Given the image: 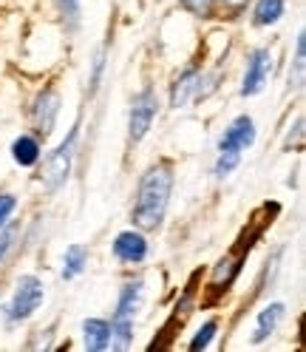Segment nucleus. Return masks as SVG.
<instances>
[{
	"label": "nucleus",
	"instance_id": "nucleus-1",
	"mask_svg": "<svg viewBox=\"0 0 306 352\" xmlns=\"http://www.w3.org/2000/svg\"><path fill=\"white\" fill-rule=\"evenodd\" d=\"M173 182H176V173H173V165L167 160L153 162L139 176L137 199H134V208H130V222H134V228H139L145 233L162 228L167 205H170Z\"/></svg>",
	"mask_w": 306,
	"mask_h": 352
},
{
	"label": "nucleus",
	"instance_id": "nucleus-2",
	"mask_svg": "<svg viewBox=\"0 0 306 352\" xmlns=\"http://www.w3.org/2000/svg\"><path fill=\"white\" fill-rule=\"evenodd\" d=\"M142 296H145V278H128L119 296H117V307L111 316V349L125 352L134 346V324H137V313L142 307Z\"/></svg>",
	"mask_w": 306,
	"mask_h": 352
},
{
	"label": "nucleus",
	"instance_id": "nucleus-3",
	"mask_svg": "<svg viewBox=\"0 0 306 352\" xmlns=\"http://www.w3.org/2000/svg\"><path fill=\"white\" fill-rule=\"evenodd\" d=\"M43 301H46V284H43V278L34 273H23L14 284L12 298L6 301L3 316L9 324H23L40 310Z\"/></svg>",
	"mask_w": 306,
	"mask_h": 352
},
{
	"label": "nucleus",
	"instance_id": "nucleus-4",
	"mask_svg": "<svg viewBox=\"0 0 306 352\" xmlns=\"http://www.w3.org/2000/svg\"><path fill=\"white\" fill-rule=\"evenodd\" d=\"M77 140H80V125L74 122L69 137H65L54 151L46 153V160H43V170H40V179L46 185L49 193L60 190L65 182H69L71 176V165H74V153H77Z\"/></svg>",
	"mask_w": 306,
	"mask_h": 352
},
{
	"label": "nucleus",
	"instance_id": "nucleus-5",
	"mask_svg": "<svg viewBox=\"0 0 306 352\" xmlns=\"http://www.w3.org/2000/svg\"><path fill=\"white\" fill-rule=\"evenodd\" d=\"M159 117V94L153 91V88H142L139 94H134V100H130V111H128V140L130 142H142L148 134L153 122H156Z\"/></svg>",
	"mask_w": 306,
	"mask_h": 352
},
{
	"label": "nucleus",
	"instance_id": "nucleus-6",
	"mask_svg": "<svg viewBox=\"0 0 306 352\" xmlns=\"http://www.w3.org/2000/svg\"><path fill=\"white\" fill-rule=\"evenodd\" d=\"M275 69L272 52L267 46H258L247 54V65H244V77H242V97H258L267 88L270 77Z\"/></svg>",
	"mask_w": 306,
	"mask_h": 352
},
{
	"label": "nucleus",
	"instance_id": "nucleus-7",
	"mask_svg": "<svg viewBox=\"0 0 306 352\" xmlns=\"http://www.w3.org/2000/svg\"><path fill=\"white\" fill-rule=\"evenodd\" d=\"M255 137H258L255 120H252L250 114H238V117L224 128V134L218 137L215 151H218V153H230V157H244V151H250V148L255 145Z\"/></svg>",
	"mask_w": 306,
	"mask_h": 352
},
{
	"label": "nucleus",
	"instance_id": "nucleus-8",
	"mask_svg": "<svg viewBox=\"0 0 306 352\" xmlns=\"http://www.w3.org/2000/svg\"><path fill=\"white\" fill-rule=\"evenodd\" d=\"M111 253H114V258L119 264H125V267L142 264L148 258V236H145V230L128 228V230L117 233L114 241H111Z\"/></svg>",
	"mask_w": 306,
	"mask_h": 352
},
{
	"label": "nucleus",
	"instance_id": "nucleus-9",
	"mask_svg": "<svg viewBox=\"0 0 306 352\" xmlns=\"http://www.w3.org/2000/svg\"><path fill=\"white\" fill-rule=\"evenodd\" d=\"M57 117H60V94L54 88H43L37 94L34 105H32V120H34V128L40 137H49L54 125H57Z\"/></svg>",
	"mask_w": 306,
	"mask_h": 352
},
{
	"label": "nucleus",
	"instance_id": "nucleus-10",
	"mask_svg": "<svg viewBox=\"0 0 306 352\" xmlns=\"http://www.w3.org/2000/svg\"><path fill=\"white\" fill-rule=\"evenodd\" d=\"M202 80H204V74L199 69H185L176 80H173V85H170V105L173 108H187L193 100L204 97Z\"/></svg>",
	"mask_w": 306,
	"mask_h": 352
},
{
	"label": "nucleus",
	"instance_id": "nucleus-11",
	"mask_svg": "<svg viewBox=\"0 0 306 352\" xmlns=\"http://www.w3.org/2000/svg\"><path fill=\"white\" fill-rule=\"evenodd\" d=\"M82 349H89V352L111 349V321L108 318H85L82 321Z\"/></svg>",
	"mask_w": 306,
	"mask_h": 352
},
{
	"label": "nucleus",
	"instance_id": "nucleus-12",
	"mask_svg": "<svg viewBox=\"0 0 306 352\" xmlns=\"http://www.w3.org/2000/svg\"><path fill=\"white\" fill-rule=\"evenodd\" d=\"M283 316H287V304L283 301H272V304H267L264 310L258 313V318H255V327H252V344H264L275 329H278V324L283 321Z\"/></svg>",
	"mask_w": 306,
	"mask_h": 352
},
{
	"label": "nucleus",
	"instance_id": "nucleus-13",
	"mask_svg": "<svg viewBox=\"0 0 306 352\" xmlns=\"http://www.w3.org/2000/svg\"><path fill=\"white\" fill-rule=\"evenodd\" d=\"M12 160L20 165V168H34L40 165L43 160V145L34 134H20L14 142H12Z\"/></svg>",
	"mask_w": 306,
	"mask_h": 352
},
{
	"label": "nucleus",
	"instance_id": "nucleus-14",
	"mask_svg": "<svg viewBox=\"0 0 306 352\" xmlns=\"http://www.w3.org/2000/svg\"><path fill=\"white\" fill-rule=\"evenodd\" d=\"M85 267H89V248L80 245V241H74V245H69V248H65V253H62L60 276L65 281H71V278H80L85 273Z\"/></svg>",
	"mask_w": 306,
	"mask_h": 352
},
{
	"label": "nucleus",
	"instance_id": "nucleus-15",
	"mask_svg": "<svg viewBox=\"0 0 306 352\" xmlns=\"http://www.w3.org/2000/svg\"><path fill=\"white\" fill-rule=\"evenodd\" d=\"M287 14V0H255L252 3V23L261 29L275 26Z\"/></svg>",
	"mask_w": 306,
	"mask_h": 352
},
{
	"label": "nucleus",
	"instance_id": "nucleus-16",
	"mask_svg": "<svg viewBox=\"0 0 306 352\" xmlns=\"http://www.w3.org/2000/svg\"><path fill=\"white\" fill-rule=\"evenodd\" d=\"M57 3V12H60V20L65 32H77L80 29V20H82V0H54Z\"/></svg>",
	"mask_w": 306,
	"mask_h": 352
},
{
	"label": "nucleus",
	"instance_id": "nucleus-17",
	"mask_svg": "<svg viewBox=\"0 0 306 352\" xmlns=\"http://www.w3.org/2000/svg\"><path fill=\"white\" fill-rule=\"evenodd\" d=\"M303 72H306V34L298 32L295 40V60L290 65V88H301L303 85Z\"/></svg>",
	"mask_w": 306,
	"mask_h": 352
},
{
	"label": "nucleus",
	"instance_id": "nucleus-18",
	"mask_svg": "<svg viewBox=\"0 0 306 352\" xmlns=\"http://www.w3.org/2000/svg\"><path fill=\"white\" fill-rule=\"evenodd\" d=\"M215 333H218V321L215 318H210V321H204L199 329H196V336L190 338V344H187V349H193V352H199V349H207L210 344H213V338H215Z\"/></svg>",
	"mask_w": 306,
	"mask_h": 352
},
{
	"label": "nucleus",
	"instance_id": "nucleus-19",
	"mask_svg": "<svg viewBox=\"0 0 306 352\" xmlns=\"http://www.w3.org/2000/svg\"><path fill=\"white\" fill-rule=\"evenodd\" d=\"M17 236H20L17 222H6L3 228H0V267H3L6 256L14 250V241H17Z\"/></svg>",
	"mask_w": 306,
	"mask_h": 352
},
{
	"label": "nucleus",
	"instance_id": "nucleus-20",
	"mask_svg": "<svg viewBox=\"0 0 306 352\" xmlns=\"http://www.w3.org/2000/svg\"><path fill=\"white\" fill-rule=\"evenodd\" d=\"M179 3H182L185 12H190L193 17H202V20H207V17L215 14L213 0H179Z\"/></svg>",
	"mask_w": 306,
	"mask_h": 352
},
{
	"label": "nucleus",
	"instance_id": "nucleus-21",
	"mask_svg": "<svg viewBox=\"0 0 306 352\" xmlns=\"http://www.w3.org/2000/svg\"><path fill=\"white\" fill-rule=\"evenodd\" d=\"M105 57H108V46H102L94 57V69H91V85H89V94L94 97L99 91V82H102V72H105Z\"/></svg>",
	"mask_w": 306,
	"mask_h": 352
},
{
	"label": "nucleus",
	"instance_id": "nucleus-22",
	"mask_svg": "<svg viewBox=\"0 0 306 352\" xmlns=\"http://www.w3.org/2000/svg\"><path fill=\"white\" fill-rule=\"evenodd\" d=\"M14 210H17V196H12V193H0V228H3L6 222H12Z\"/></svg>",
	"mask_w": 306,
	"mask_h": 352
},
{
	"label": "nucleus",
	"instance_id": "nucleus-23",
	"mask_svg": "<svg viewBox=\"0 0 306 352\" xmlns=\"http://www.w3.org/2000/svg\"><path fill=\"white\" fill-rule=\"evenodd\" d=\"M250 0H213L215 12H224V14H242L247 9Z\"/></svg>",
	"mask_w": 306,
	"mask_h": 352
}]
</instances>
